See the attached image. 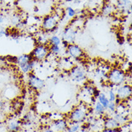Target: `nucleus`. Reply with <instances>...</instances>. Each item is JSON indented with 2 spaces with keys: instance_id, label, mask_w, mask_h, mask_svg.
<instances>
[{
  "instance_id": "obj_8",
  "label": "nucleus",
  "mask_w": 132,
  "mask_h": 132,
  "mask_svg": "<svg viewBox=\"0 0 132 132\" xmlns=\"http://www.w3.org/2000/svg\"><path fill=\"white\" fill-rule=\"evenodd\" d=\"M86 116H87V111L85 108H77L71 113L70 119L74 123H78L82 122L86 119Z\"/></svg>"
},
{
  "instance_id": "obj_26",
  "label": "nucleus",
  "mask_w": 132,
  "mask_h": 132,
  "mask_svg": "<svg viewBox=\"0 0 132 132\" xmlns=\"http://www.w3.org/2000/svg\"><path fill=\"white\" fill-rule=\"evenodd\" d=\"M70 1H71V2H73L75 4H78V3H80L82 0H70Z\"/></svg>"
},
{
  "instance_id": "obj_11",
  "label": "nucleus",
  "mask_w": 132,
  "mask_h": 132,
  "mask_svg": "<svg viewBox=\"0 0 132 132\" xmlns=\"http://www.w3.org/2000/svg\"><path fill=\"white\" fill-rule=\"evenodd\" d=\"M36 65V60L33 59L32 60H30V62H28L25 65L19 66L20 67L21 71L23 73H30V71H32L33 69L35 68Z\"/></svg>"
},
{
  "instance_id": "obj_9",
  "label": "nucleus",
  "mask_w": 132,
  "mask_h": 132,
  "mask_svg": "<svg viewBox=\"0 0 132 132\" xmlns=\"http://www.w3.org/2000/svg\"><path fill=\"white\" fill-rule=\"evenodd\" d=\"M28 85L34 90H41L44 87V81L34 74H30L28 78Z\"/></svg>"
},
{
  "instance_id": "obj_23",
  "label": "nucleus",
  "mask_w": 132,
  "mask_h": 132,
  "mask_svg": "<svg viewBox=\"0 0 132 132\" xmlns=\"http://www.w3.org/2000/svg\"><path fill=\"white\" fill-rule=\"evenodd\" d=\"M116 103L115 102H110L109 103L108 106V108L107 109H108L110 111H112V112H115L116 111Z\"/></svg>"
},
{
  "instance_id": "obj_12",
  "label": "nucleus",
  "mask_w": 132,
  "mask_h": 132,
  "mask_svg": "<svg viewBox=\"0 0 132 132\" xmlns=\"http://www.w3.org/2000/svg\"><path fill=\"white\" fill-rule=\"evenodd\" d=\"M119 126H120V123L117 120L113 118H109L105 122V127L107 129H114L119 128Z\"/></svg>"
},
{
  "instance_id": "obj_27",
  "label": "nucleus",
  "mask_w": 132,
  "mask_h": 132,
  "mask_svg": "<svg viewBox=\"0 0 132 132\" xmlns=\"http://www.w3.org/2000/svg\"><path fill=\"white\" fill-rule=\"evenodd\" d=\"M43 132H55L54 131H53L52 129H46Z\"/></svg>"
},
{
  "instance_id": "obj_17",
  "label": "nucleus",
  "mask_w": 132,
  "mask_h": 132,
  "mask_svg": "<svg viewBox=\"0 0 132 132\" xmlns=\"http://www.w3.org/2000/svg\"><path fill=\"white\" fill-rule=\"evenodd\" d=\"M49 42L51 45H60L62 41L59 38V37L56 36V35H53L49 39Z\"/></svg>"
},
{
  "instance_id": "obj_18",
  "label": "nucleus",
  "mask_w": 132,
  "mask_h": 132,
  "mask_svg": "<svg viewBox=\"0 0 132 132\" xmlns=\"http://www.w3.org/2000/svg\"><path fill=\"white\" fill-rule=\"evenodd\" d=\"M66 14H67V16H68V17H70V18H74V16H76V14H77L76 10H74V8H72V7H66Z\"/></svg>"
},
{
  "instance_id": "obj_5",
  "label": "nucleus",
  "mask_w": 132,
  "mask_h": 132,
  "mask_svg": "<svg viewBox=\"0 0 132 132\" xmlns=\"http://www.w3.org/2000/svg\"><path fill=\"white\" fill-rule=\"evenodd\" d=\"M131 86L129 84H123L119 86L116 90V98L120 101H123L131 98Z\"/></svg>"
},
{
  "instance_id": "obj_7",
  "label": "nucleus",
  "mask_w": 132,
  "mask_h": 132,
  "mask_svg": "<svg viewBox=\"0 0 132 132\" xmlns=\"http://www.w3.org/2000/svg\"><path fill=\"white\" fill-rule=\"evenodd\" d=\"M76 30H74L72 27H66L62 33V43L66 44V46L69 44H74L76 40Z\"/></svg>"
},
{
  "instance_id": "obj_13",
  "label": "nucleus",
  "mask_w": 132,
  "mask_h": 132,
  "mask_svg": "<svg viewBox=\"0 0 132 132\" xmlns=\"http://www.w3.org/2000/svg\"><path fill=\"white\" fill-rule=\"evenodd\" d=\"M33 58L31 55H27V54H23L17 58V63L18 64V65L21 66L23 65L26 64L28 62H30V60H32Z\"/></svg>"
},
{
  "instance_id": "obj_4",
  "label": "nucleus",
  "mask_w": 132,
  "mask_h": 132,
  "mask_svg": "<svg viewBox=\"0 0 132 132\" xmlns=\"http://www.w3.org/2000/svg\"><path fill=\"white\" fill-rule=\"evenodd\" d=\"M70 76L74 81L77 82H82L86 78V71L82 67L73 66L72 68L70 70Z\"/></svg>"
},
{
  "instance_id": "obj_22",
  "label": "nucleus",
  "mask_w": 132,
  "mask_h": 132,
  "mask_svg": "<svg viewBox=\"0 0 132 132\" xmlns=\"http://www.w3.org/2000/svg\"><path fill=\"white\" fill-rule=\"evenodd\" d=\"M116 99V93H114V91L112 90H110L109 91V98L108 100L110 102H115Z\"/></svg>"
},
{
  "instance_id": "obj_3",
  "label": "nucleus",
  "mask_w": 132,
  "mask_h": 132,
  "mask_svg": "<svg viewBox=\"0 0 132 132\" xmlns=\"http://www.w3.org/2000/svg\"><path fill=\"white\" fill-rule=\"evenodd\" d=\"M49 50L48 47L46 45H38L32 53V57L34 60L36 61H41L46 58V57L48 55Z\"/></svg>"
},
{
  "instance_id": "obj_24",
  "label": "nucleus",
  "mask_w": 132,
  "mask_h": 132,
  "mask_svg": "<svg viewBox=\"0 0 132 132\" xmlns=\"http://www.w3.org/2000/svg\"><path fill=\"white\" fill-rule=\"evenodd\" d=\"M79 128H80V127H79V126L78 125V124H74L70 129L72 130L73 132H77L79 131Z\"/></svg>"
},
{
  "instance_id": "obj_28",
  "label": "nucleus",
  "mask_w": 132,
  "mask_h": 132,
  "mask_svg": "<svg viewBox=\"0 0 132 132\" xmlns=\"http://www.w3.org/2000/svg\"><path fill=\"white\" fill-rule=\"evenodd\" d=\"M67 132H73L72 131V130L71 129H67Z\"/></svg>"
},
{
  "instance_id": "obj_29",
  "label": "nucleus",
  "mask_w": 132,
  "mask_h": 132,
  "mask_svg": "<svg viewBox=\"0 0 132 132\" xmlns=\"http://www.w3.org/2000/svg\"><path fill=\"white\" fill-rule=\"evenodd\" d=\"M81 132H88V131H87L85 130V129H82V130H81Z\"/></svg>"
},
{
  "instance_id": "obj_10",
  "label": "nucleus",
  "mask_w": 132,
  "mask_h": 132,
  "mask_svg": "<svg viewBox=\"0 0 132 132\" xmlns=\"http://www.w3.org/2000/svg\"><path fill=\"white\" fill-rule=\"evenodd\" d=\"M53 128L56 131L62 132L67 129V123L64 120H57L53 123Z\"/></svg>"
},
{
  "instance_id": "obj_16",
  "label": "nucleus",
  "mask_w": 132,
  "mask_h": 132,
  "mask_svg": "<svg viewBox=\"0 0 132 132\" xmlns=\"http://www.w3.org/2000/svg\"><path fill=\"white\" fill-rule=\"evenodd\" d=\"M98 100H99V101H98V102L100 103L102 106H104V108H105V109H107L110 101H109L108 98L106 97V95H105L104 93H100L99 95H98Z\"/></svg>"
},
{
  "instance_id": "obj_2",
  "label": "nucleus",
  "mask_w": 132,
  "mask_h": 132,
  "mask_svg": "<svg viewBox=\"0 0 132 132\" xmlns=\"http://www.w3.org/2000/svg\"><path fill=\"white\" fill-rule=\"evenodd\" d=\"M59 23V17L56 14H48L44 16L42 21V27L45 31L51 32L56 29Z\"/></svg>"
},
{
  "instance_id": "obj_20",
  "label": "nucleus",
  "mask_w": 132,
  "mask_h": 132,
  "mask_svg": "<svg viewBox=\"0 0 132 132\" xmlns=\"http://www.w3.org/2000/svg\"><path fill=\"white\" fill-rule=\"evenodd\" d=\"M50 51L53 53V55H59L61 49L60 47V45H51L50 47Z\"/></svg>"
},
{
  "instance_id": "obj_21",
  "label": "nucleus",
  "mask_w": 132,
  "mask_h": 132,
  "mask_svg": "<svg viewBox=\"0 0 132 132\" xmlns=\"http://www.w3.org/2000/svg\"><path fill=\"white\" fill-rule=\"evenodd\" d=\"M113 12V7L110 4H106L105 7L102 8V13L104 15H108L111 14Z\"/></svg>"
},
{
  "instance_id": "obj_30",
  "label": "nucleus",
  "mask_w": 132,
  "mask_h": 132,
  "mask_svg": "<svg viewBox=\"0 0 132 132\" xmlns=\"http://www.w3.org/2000/svg\"><path fill=\"white\" fill-rule=\"evenodd\" d=\"M2 1H3V0H0V2H2Z\"/></svg>"
},
{
  "instance_id": "obj_25",
  "label": "nucleus",
  "mask_w": 132,
  "mask_h": 132,
  "mask_svg": "<svg viewBox=\"0 0 132 132\" xmlns=\"http://www.w3.org/2000/svg\"><path fill=\"white\" fill-rule=\"evenodd\" d=\"M4 22V16L2 13H0V26H1V24L3 23Z\"/></svg>"
},
{
  "instance_id": "obj_1",
  "label": "nucleus",
  "mask_w": 132,
  "mask_h": 132,
  "mask_svg": "<svg viewBox=\"0 0 132 132\" xmlns=\"http://www.w3.org/2000/svg\"><path fill=\"white\" fill-rule=\"evenodd\" d=\"M108 79L111 84L119 86L124 84L126 80V76L122 70L119 68H113L109 72Z\"/></svg>"
},
{
  "instance_id": "obj_15",
  "label": "nucleus",
  "mask_w": 132,
  "mask_h": 132,
  "mask_svg": "<svg viewBox=\"0 0 132 132\" xmlns=\"http://www.w3.org/2000/svg\"><path fill=\"white\" fill-rule=\"evenodd\" d=\"M20 121H12L8 124V130L10 132H18L20 130Z\"/></svg>"
},
{
  "instance_id": "obj_19",
  "label": "nucleus",
  "mask_w": 132,
  "mask_h": 132,
  "mask_svg": "<svg viewBox=\"0 0 132 132\" xmlns=\"http://www.w3.org/2000/svg\"><path fill=\"white\" fill-rule=\"evenodd\" d=\"M95 111L98 113L102 114V113H103L105 112L106 109L104 108V106H102L100 103L97 102L95 104Z\"/></svg>"
},
{
  "instance_id": "obj_14",
  "label": "nucleus",
  "mask_w": 132,
  "mask_h": 132,
  "mask_svg": "<svg viewBox=\"0 0 132 132\" xmlns=\"http://www.w3.org/2000/svg\"><path fill=\"white\" fill-rule=\"evenodd\" d=\"M120 9H121L123 11H131V2L129 0H121L119 3Z\"/></svg>"
},
{
  "instance_id": "obj_6",
  "label": "nucleus",
  "mask_w": 132,
  "mask_h": 132,
  "mask_svg": "<svg viewBox=\"0 0 132 132\" xmlns=\"http://www.w3.org/2000/svg\"><path fill=\"white\" fill-rule=\"evenodd\" d=\"M67 53L70 56L75 60H79L84 56V52L82 49L76 44H69L66 47Z\"/></svg>"
}]
</instances>
